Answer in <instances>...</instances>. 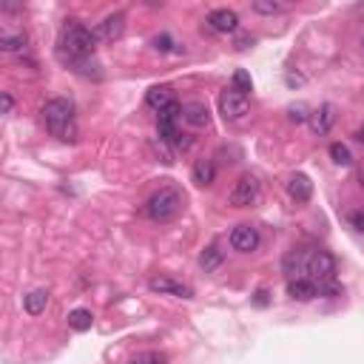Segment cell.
Returning a JSON list of instances; mask_svg holds the SVG:
<instances>
[{"label": "cell", "instance_id": "cell-17", "mask_svg": "<svg viewBox=\"0 0 364 364\" xmlns=\"http://www.w3.org/2000/svg\"><path fill=\"white\" fill-rule=\"evenodd\" d=\"M26 43H28L26 32H0V49L9 51V54L26 51Z\"/></svg>", "mask_w": 364, "mask_h": 364}, {"label": "cell", "instance_id": "cell-12", "mask_svg": "<svg viewBox=\"0 0 364 364\" xmlns=\"http://www.w3.org/2000/svg\"><path fill=\"white\" fill-rule=\"evenodd\" d=\"M288 197H290L293 202H308V199L313 197V182H311V176H308V174H293V176L288 179Z\"/></svg>", "mask_w": 364, "mask_h": 364}, {"label": "cell", "instance_id": "cell-34", "mask_svg": "<svg viewBox=\"0 0 364 364\" xmlns=\"http://www.w3.org/2000/svg\"><path fill=\"white\" fill-rule=\"evenodd\" d=\"M356 9H358V12H361V15H364V3H358V6H356Z\"/></svg>", "mask_w": 364, "mask_h": 364}, {"label": "cell", "instance_id": "cell-32", "mask_svg": "<svg viewBox=\"0 0 364 364\" xmlns=\"http://www.w3.org/2000/svg\"><path fill=\"white\" fill-rule=\"evenodd\" d=\"M265 296H267V293H265V290H259V293H256V305H265V301H267V299H265Z\"/></svg>", "mask_w": 364, "mask_h": 364}, {"label": "cell", "instance_id": "cell-3", "mask_svg": "<svg viewBox=\"0 0 364 364\" xmlns=\"http://www.w3.org/2000/svg\"><path fill=\"white\" fill-rule=\"evenodd\" d=\"M182 208H185V194L174 185H165L160 191H154L145 202V217L154 220V222H171L182 214Z\"/></svg>", "mask_w": 364, "mask_h": 364}, {"label": "cell", "instance_id": "cell-16", "mask_svg": "<svg viewBox=\"0 0 364 364\" xmlns=\"http://www.w3.org/2000/svg\"><path fill=\"white\" fill-rule=\"evenodd\" d=\"M191 179L197 182L199 188L214 185V179H217V165L210 163V160H197L194 168H191Z\"/></svg>", "mask_w": 364, "mask_h": 364}, {"label": "cell", "instance_id": "cell-22", "mask_svg": "<svg viewBox=\"0 0 364 364\" xmlns=\"http://www.w3.org/2000/svg\"><path fill=\"white\" fill-rule=\"evenodd\" d=\"M327 154H330V160L336 163V165H350V163H353L350 148H347V145H342V142H333V145L327 148Z\"/></svg>", "mask_w": 364, "mask_h": 364}, {"label": "cell", "instance_id": "cell-25", "mask_svg": "<svg viewBox=\"0 0 364 364\" xmlns=\"http://www.w3.org/2000/svg\"><path fill=\"white\" fill-rule=\"evenodd\" d=\"M174 46H176V43H174V38H171V35H165V32L154 38V49H157V51H171Z\"/></svg>", "mask_w": 364, "mask_h": 364}, {"label": "cell", "instance_id": "cell-35", "mask_svg": "<svg viewBox=\"0 0 364 364\" xmlns=\"http://www.w3.org/2000/svg\"><path fill=\"white\" fill-rule=\"evenodd\" d=\"M361 46H364V35H361Z\"/></svg>", "mask_w": 364, "mask_h": 364}, {"label": "cell", "instance_id": "cell-9", "mask_svg": "<svg viewBox=\"0 0 364 364\" xmlns=\"http://www.w3.org/2000/svg\"><path fill=\"white\" fill-rule=\"evenodd\" d=\"M208 26L214 28V32H220V35L236 32L239 15H236L233 9H214V12H208Z\"/></svg>", "mask_w": 364, "mask_h": 364}, {"label": "cell", "instance_id": "cell-29", "mask_svg": "<svg viewBox=\"0 0 364 364\" xmlns=\"http://www.w3.org/2000/svg\"><path fill=\"white\" fill-rule=\"evenodd\" d=\"M285 80H288V85H290V88H293V85H301V83H305V77H301V74H293V72H288V77H285Z\"/></svg>", "mask_w": 364, "mask_h": 364}, {"label": "cell", "instance_id": "cell-1", "mask_svg": "<svg viewBox=\"0 0 364 364\" xmlns=\"http://www.w3.org/2000/svg\"><path fill=\"white\" fill-rule=\"evenodd\" d=\"M94 32L85 28L80 20H66L63 28H60V38H57V51L66 63H80V60H91L94 57Z\"/></svg>", "mask_w": 364, "mask_h": 364}, {"label": "cell", "instance_id": "cell-6", "mask_svg": "<svg viewBox=\"0 0 364 364\" xmlns=\"http://www.w3.org/2000/svg\"><path fill=\"white\" fill-rule=\"evenodd\" d=\"M231 248L236 254H251L259 248V231L254 225H236L231 231Z\"/></svg>", "mask_w": 364, "mask_h": 364}, {"label": "cell", "instance_id": "cell-33", "mask_svg": "<svg viewBox=\"0 0 364 364\" xmlns=\"http://www.w3.org/2000/svg\"><path fill=\"white\" fill-rule=\"evenodd\" d=\"M358 185H361V188H364V163H361V165H358Z\"/></svg>", "mask_w": 364, "mask_h": 364}, {"label": "cell", "instance_id": "cell-13", "mask_svg": "<svg viewBox=\"0 0 364 364\" xmlns=\"http://www.w3.org/2000/svg\"><path fill=\"white\" fill-rule=\"evenodd\" d=\"M182 119H185L188 126H194V129H205V126L210 123V111H208L205 103L191 100V103L182 106Z\"/></svg>", "mask_w": 364, "mask_h": 364}, {"label": "cell", "instance_id": "cell-31", "mask_svg": "<svg viewBox=\"0 0 364 364\" xmlns=\"http://www.w3.org/2000/svg\"><path fill=\"white\" fill-rule=\"evenodd\" d=\"M3 12L6 15H17V12H23V6L20 3H3Z\"/></svg>", "mask_w": 364, "mask_h": 364}, {"label": "cell", "instance_id": "cell-20", "mask_svg": "<svg viewBox=\"0 0 364 364\" xmlns=\"http://www.w3.org/2000/svg\"><path fill=\"white\" fill-rule=\"evenodd\" d=\"M251 9L256 15H282V12H288V3H276V0H254Z\"/></svg>", "mask_w": 364, "mask_h": 364}, {"label": "cell", "instance_id": "cell-8", "mask_svg": "<svg viewBox=\"0 0 364 364\" xmlns=\"http://www.w3.org/2000/svg\"><path fill=\"white\" fill-rule=\"evenodd\" d=\"M148 288L154 293H163V296H176V299H194V290L188 285H182L171 276H154L148 279Z\"/></svg>", "mask_w": 364, "mask_h": 364}, {"label": "cell", "instance_id": "cell-18", "mask_svg": "<svg viewBox=\"0 0 364 364\" xmlns=\"http://www.w3.org/2000/svg\"><path fill=\"white\" fill-rule=\"evenodd\" d=\"M222 259H225V254L220 251V245H208V248L202 251V256H199V267H202L205 273H210V270H217V267L222 265Z\"/></svg>", "mask_w": 364, "mask_h": 364}, {"label": "cell", "instance_id": "cell-14", "mask_svg": "<svg viewBox=\"0 0 364 364\" xmlns=\"http://www.w3.org/2000/svg\"><path fill=\"white\" fill-rule=\"evenodd\" d=\"M23 308H26L28 316H43L46 308H49V290H46V288H38V290H32V293H26V296H23Z\"/></svg>", "mask_w": 364, "mask_h": 364}, {"label": "cell", "instance_id": "cell-10", "mask_svg": "<svg viewBox=\"0 0 364 364\" xmlns=\"http://www.w3.org/2000/svg\"><path fill=\"white\" fill-rule=\"evenodd\" d=\"M311 131L313 134H319V137H324L330 129H333V123H336V108L333 106H319L316 111H311Z\"/></svg>", "mask_w": 364, "mask_h": 364}, {"label": "cell", "instance_id": "cell-11", "mask_svg": "<svg viewBox=\"0 0 364 364\" xmlns=\"http://www.w3.org/2000/svg\"><path fill=\"white\" fill-rule=\"evenodd\" d=\"M288 296L296 299V301H311V299L319 296V285L308 276H296V279L288 282Z\"/></svg>", "mask_w": 364, "mask_h": 364}, {"label": "cell", "instance_id": "cell-27", "mask_svg": "<svg viewBox=\"0 0 364 364\" xmlns=\"http://www.w3.org/2000/svg\"><path fill=\"white\" fill-rule=\"evenodd\" d=\"M347 220H350V225H353L358 233H364V208H361V210H350Z\"/></svg>", "mask_w": 364, "mask_h": 364}, {"label": "cell", "instance_id": "cell-30", "mask_svg": "<svg viewBox=\"0 0 364 364\" xmlns=\"http://www.w3.org/2000/svg\"><path fill=\"white\" fill-rule=\"evenodd\" d=\"M254 43H256V40H254L251 35H242V38L236 40V49H248V46H254Z\"/></svg>", "mask_w": 364, "mask_h": 364}, {"label": "cell", "instance_id": "cell-5", "mask_svg": "<svg viewBox=\"0 0 364 364\" xmlns=\"http://www.w3.org/2000/svg\"><path fill=\"white\" fill-rule=\"evenodd\" d=\"M251 111V100L245 94H239V91H222L220 94V114L231 123H239V119H245V114Z\"/></svg>", "mask_w": 364, "mask_h": 364}, {"label": "cell", "instance_id": "cell-28", "mask_svg": "<svg viewBox=\"0 0 364 364\" xmlns=\"http://www.w3.org/2000/svg\"><path fill=\"white\" fill-rule=\"evenodd\" d=\"M12 108H15V97L9 91H3V114H12Z\"/></svg>", "mask_w": 364, "mask_h": 364}, {"label": "cell", "instance_id": "cell-15", "mask_svg": "<svg viewBox=\"0 0 364 364\" xmlns=\"http://www.w3.org/2000/svg\"><path fill=\"white\" fill-rule=\"evenodd\" d=\"M145 103L160 114L163 108H168L171 103H176V100H174V88H171V85H154V88H151L148 94H145Z\"/></svg>", "mask_w": 364, "mask_h": 364}, {"label": "cell", "instance_id": "cell-19", "mask_svg": "<svg viewBox=\"0 0 364 364\" xmlns=\"http://www.w3.org/2000/svg\"><path fill=\"white\" fill-rule=\"evenodd\" d=\"M91 324H94V316H91V311L77 308V311H72V313H69V327H72V330L85 333V330H91Z\"/></svg>", "mask_w": 364, "mask_h": 364}, {"label": "cell", "instance_id": "cell-23", "mask_svg": "<svg viewBox=\"0 0 364 364\" xmlns=\"http://www.w3.org/2000/svg\"><path fill=\"white\" fill-rule=\"evenodd\" d=\"M288 119L290 123H305V119H311V111H308V106H290L288 108Z\"/></svg>", "mask_w": 364, "mask_h": 364}, {"label": "cell", "instance_id": "cell-2", "mask_svg": "<svg viewBox=\"0 0 364 364\" xmlns=\"http://www.w3.org/2000/svg\"><path fill=\"white\" fill-rule=\"evenodd\" d=\"M43 126L60 142H77V123H74V106L63 97H54L40 108Z\"/></svg>", "mask_w": 364, "mask_h": 364}, {"label": "cell", "instance_id": "cell-24", "mask_svg": "<svg viewBox=\"0 0 364 364\" xmlns=\"http://www.w3.org/2000/svg\"><path fill=\"white\" fill-rule=\"evenodd\" d=\"M131 364H165V356L160 353H140L131 358Z\"/></svg>", "mask_w": 364, "mask_h": 364}, {"label": "cell", "instance_id": "cell-21", "mask_svg": "<svg viewBox=\"0 0 364 364\" xmlns=\"http://www.w3.org/2000/svg\"><path fill=\"white\" fill-rule=\"evenodd\" d=\"M231 83H233V91H239V94H245V97H248V91H254V80H251V74L245 69H236Z\"/></svg>", "mask_w": 364, "mask_h": 364}, {"label": "cell", "instance_id": "cell-26", "mask_svg": "<svg viewBox=\"0 0 364 364\" xmlns=\"http://www.w3.org/2000/svg\"><path fill=\"white\" fill-rule=\"evenodd\" d=\"M319 293H324V296H330V299H333V296H342L345 290L336 285V279H333V282H322V285H319Z\"/></svg>", "mask_w": 364, "mask_h": 364}, {"label": "cell", "instance_id": "cell-7", "mask_svg": "<svg viewBox=\"0 0 364 364\" xmlns=\"http://www.w3.org/2000/svg\"><path fill=\"white\" fill-rule=\"evenodd\" d=\"M123 32H126V15L123 12H114V15L103 17V23H97L94 38H100L106 43H114V40L123 38Z\"/></svg>", "mask_w": 364, "mask_h": 364}, {"label": "cell", "instance_id": "cell-4", "mask_svg": "<svg viewBox=\"0 0 364 364\" xmlns=\"http://www.w3.org/2000/svg\"><path fill=\"white\" fill-rule=\"evenodd\" d=\"M262 197V185H259V179L254 174H242L236 182H233V188L228 194V202L233 208H251L256 199Z\"/></svg>", "mask_w": 364, "mask_h": 364}]
</instances>
